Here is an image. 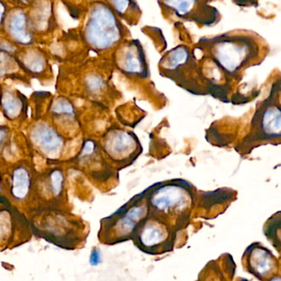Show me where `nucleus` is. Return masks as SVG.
<instances>
[{
  "instance_id": "nucleus-1",
  "label": "nucleus",
  "mask_w": 281,
  "mask_h": 281,
  "mask_svg": "<svg viewBox=\"0 0 281 281\" xmlns=\"http://www.w3.org/2000/svg\"><path fill=\"white\" fill-rule=\"evenodd\" d=\"M78 33L86 48L100 55L111 54L132 37L128 26L103 0L88 1Z\"/></svg>"
},
{
  "instance_id": "nucleus-2",
  "label": "nucleus",
  "mask_w": 281,
  "mask_h": 281,
  "mask_svg": "<svg viewBox=\"0 0 281 281\" xmlns=\"http://www.w3.org/2000/svg\"><path fill=\"white\" fill-rule=\"evenodd\" d=\"M194 47L237 83L242 78L243 71L257 63L258 58L255 50L245 42L226 34L200 38Z\"/></svg>"
},
{
  "instance_id": "nucleus-3",
  "label": "nucleus",
  "mask_w": 281,
  "mask_h": 281,
  "mask_svg": "<svg viewBox=\"0 0 281 281\" xmlns=\"http://www.w3.org/2000/svg\"><path fill=\"white\" fill-rule=\"evenodd\" d=\"M266 145H281V107L268 96L257 103L248 130L235 150L245 156Z\"/></svg>"
},
{
  "instance_id": "nucleus-4",
  "label": "nucleus",
  "mask_w": 281,
  "mask_h": 281,
  "mask_svg": "<svg viewBox=\"0 0 281 281\" xmlns=\"http://www.w3.org/2000/svg\"><path fill=\"white\" fill-rule=\"evenodd\" d=\"M159 10L173 24L190 22L199 28L213 26L220 21L218 10L200 0H158Z\"/></svg>"
},
{
  "instance_id": "nucleus-5",
  "label": "nucleus",
  "mask_w": 281,
  "mask_h": 281,
  "mask_svg": "<svg viewBox=\"0 0 281 281\" xmlns=\"http://www.w3.org/2000/svg\"><path fill=\"white\" fill-rule=\"evenodd\" d=\"M118 69L129 76H143L148 72L146 53L139 39L129 38L111 53Z\"/></svg>"
},
{
  "instance_id": "nucleus-6",
  "label": "nucleus",
  "mask_w": 281,
  "mask_h": 281,
  "mask_svg": "<svg viewBox=\"0 0 281 281\" xmlns=\"http://www.w3.org/2000/svg\"><path fill=\"white\" fill-rule=\"evenodd\" d=\"M5 32L14 44L30 46L35 42V34L28 13L22 7L12 9L8 13L5 22Z\"/></svg>"
},
{
  "instance_id": "nucleus-7",
  "label": "nucleus",
  "mask_w": 281,
  "mask_h": 281,
  "mask_svg": "<svg viewBox=\"0 0 281 281\" xmlns=\"http://www.w3.org/2000/svg\"><path fill=\"white\" fill-rule=\"evenodd\" d=\"M29 14L34 32L46 35L57 27L55 0H34Z\"/></svg>"
},
{
  "instance_id": "nucleus-8",
  "label": "nucleus",
  "mask_w": 281,
  "mask_h": 281,
  "mask_svg": "<svg viewBox=\"0 0 281 281\" xmlns=\"http://www.w3.org/2000/svg\"><path fill=\"white\" fill-rule=\"evenodd\" d=\"M31 138L39 150L50 158H56L63 149V140L61 136L52 127L45 123H39L33 127Z\"/></svg>"
},
{
  "instance_id": "nucleus-9",
  "label": "nucleus",
  "mask_w": 281,
  "mask_h": 281,
  "mask_svg": "<svg viewBox=\"0 0 281 281\" xmlns=\"http://www.w3.org/2000/svg\"><path fill=\"white\" fill-rule=\"evenodd\" d=\"M248 268L253 275L259 279H266L272 275L276 267L275 258L268 249L255 244L249 249L247 256Z\"/></svg>"
},
{
  "instance_id": "nucleus-10",
  "label": "nucleus",
  "mask_w": 281,
  "mask_h": 281,
  "mask_svg": "<svg viewBox=\"0 0 281 281\" xmlns=\"http://www.w3.org/2000/svg\"><path fill=\"white\" fill-rule=\"evenodd\" d=\"M127 26H136L142 19V11L137 0H103Z\"/></svg>"
},
{
  "instance_id": "nucleus-11",
  "label": "nucleus",
  "mask_w": 281,
  "mask_h": 281,
  "mask_svg": "<svg viewBox=\"0 0 281 281\" xmlns=\"http://www.w3.org/2000/svg\"><path fill=\"white\" fill-rule=\"evenodd\" d=\"M183 200L184 194L181 188L176 186H166L153 195L151 203L158 211L168 212L180 205Z\"/></svg>"
},
{
  "instance_id": "nucleus-12",
  "label": "nucleus",
  "mask_w": 281,
  "mask_h": 281,
  "mask_svg": "<svg viewBox=\"0 0 281 281\" xmlns=\"http://www.w3.org/2000/svg\"><path fill=\"white\" fill-rule=\"evenodd\" d=\"M31 175L24 167H18L13 172L11 194L16 200H24L31 189Z\"/></svg>"
},
{
  "instance_id": "nucleus-13",
  "label": "nucleus",
  "mask_w": 281,
  "mask_h": 281,
  "mask_svg": "<svg viewBox=\"0 0 281 281\" xmlns=\"http://www.w3.org/2000/svg\"><path fill=\"white\" fill-rule=\"evenodd\" d=\"M166 233L160 225L148 223L142 227L139 234V243L142 248L153 249L166 240Z\"/></svg>"
},
{
  "instance_id": "nucleus-14",
  "label": "nucleus",
  "mask_w": 281,
  "mask_h": 281,
  "mask_svg": "<svg viewBox=\"0 0 281 281\" xmlns=\"http://www.w3.org/2000/svg\"><path fill=\"white\" fill-rule=\"evenodd\" d=\"M135 146L134 139L129 133L125 132H118L111 136L107 142V149L111 155L118 156L125 155L133 150Z\"/></svg>"
},
{
  "instance_id": "nucleus-15",
  "label": "nucleus",
  "mask_w": 281,
  "mask_h": 281,
  "mask_svg": "<svg viewBox=\"0 0 281 281\" xmlns=\"http://www.w3.org/2000/svg\"><path fill=\"white\" fill-rule=\"evenodd\" d=\"M146 214L143 207H132L117 223V230L121 236L129 234L134 230Z\"/></svg>"
},
{
  "instance_id": "nucleus-16",
  "label": "nucleus",
  "mask_w": 281,
  "mask_h": 281,
  "mask_svg": "<svg viewBox=\"0 0 281 281\" xmlns=\"http://www.w3.org/2000/svg\"><path fill=\"white\" fill-rule=\"evenodd\" d=\"M22 65L32 74H42L46 69L47 60L43 53L36 49L25 52L21 58Z\"/></svg>"
},
{
  "instance_id": "nucleus-17",
  "label": "nucleus",
  "mask_w": 281,
  "mask_h": 281,
  "mask_svg": "<svg viewBox=\"0 0 281 281\" xmlns=\"http://www.w3.org/2000/svg\"><path fill=\"white\" fill-rule=\"evenodd\" d=\"M0 105L7 118L15 119L19 117L23 109L21 99L11 91H5L0 96Z\"/></svg>"
},
{
  "instance_id": "nucleus-18",
  "label": "nucleus",
  "mask_w": 281,
  "mask_h": 281,
  "mask_svg": "<svg viewBox=\"0 0 281 281\" xmlns=\"http://www.w3.org/2000/svg\"><path fill=\"white\" fill-rule=\"evenodd\" d=\"M264 231L268 239L275 244V246H281V212L274 214L266 221Z\"/></svg>"
},
{
  "instance_id": "nucleus-19",
  "label": "nucleus",
  "mask_w": 281,
  "mask_h": 281,
  "mask_svg": "<svg viewBox=\"0 0 281 281\" xmlns=\"http://www.w3.org/2000/svg\"><path fill=\"white\" fill-rule=\"evenodd\" d=\"M52 112L57 115L67 116L71 118L74 116V107L68 100L59 98L53 104Z\"/></svg>"
},
{
  "instance_id": "nucleus-20",
  "label": "nucleus",
  "mask_w": 281,
  "mask_h": 281,
  "mask_svg": "<svg viewBox=\"0 0 281 281\" xmlns=\"http://www.w3.org/2000/svg\"><path fill=\"white\" fill-rule=\"evenodd\" d=\"M17 63L10 53L0 52V78L13 72Z\"/></svg>"
},
{
  "instance_id": "nucleus-21",
  "label": "nucleus",
  "mask_w": 281,
  "mask_h": 281,
  "mask_svg": "<svg viewBox=\"0 0 281 281\" xmlns=\"http://www.w3.org/2000/svg\"><path fill=\"white\" fill-rule=\"evenodd\" d=\"M63 186V175L60 170H54L50 175V187L53 193L58 196L62 192Z\"/></svg>"
},
{
  "instance_id": "nucleus-22",
  "label": "nucleus",
  "mask_w": 281,
  "mask_h": 281,
  "mask_svg": "<svg viewBox=\"0 0 281 281\" xmlns=\"http://www.w3.org/2000/svg\"><path fill=\"white\" fill-rule=\"evenodd\" d=\"M267 96L281 107V75L276 76L270 85Z\"/></svg>"
},
{
  "instance_id": "nucleus-23",
  "label": "nucleus",
  "mask_w": 281,
  "mask_h": 281,
  "mask_svg": "<svg viewBox=\"0 0 281 281\" xmlns=\"http://www.w3.org/2000/svg\"><path fill=\"white\" fill-rule=\"evenodd\" d=\"M88 88L92 92H98L104 85L102 78L97 74H90L88 76Z\"/></svg>"
},
{
  "instance_id": "nucleus-24",
  "label": "nucleus",
  "mask_w": 281,
  "mask_h": 281,
  "mask_svg": "<svg viewBox=\"0 0 281 281\" xmlns=\"http://www.w3.org/2000/svg\"><path fill=\"white\" fill-rule=\"evenodd\" d=\"M17 50L16 45L11 41L0 38V52H7L13 54Z\"/></svg>"
},
{
  "instance_id": "nucleus-25",
  "label": "nucleus",
  "mask_w": 281,
  "mask_h": 281,
  "mask_svg": "<svg viewBox=\"0 0 281 281\" xmlns=\"http://www.w3.org/2000/svg\"><path fill=\"white\" fill-rule=\"evenodd\" d=\"M8 7L5 0H0V29L5 26V20L8 15Z\"/></svg>"
},
{
  "instance_id": "nucleus-26",
  "label": "nucleus",
  "mask_w": 281,
  "mask_h": 281,
  "mask_svg": "<svg viewBox=\"0 0 281 281\" xmlns=\"http://www.w3.org/2000/svg\"><path fill=\"white\" fill-rule=\"evenodd\" d=\"M102 261V257H101V253L98 249H94L92 251L91 257H90V263L92 266H97Z\"/></svg>"
},
{
  "instance_id": "nucleus-27",
  "label": "nucleus",
  "mask_w": 281,
  "mask_h": 281,
  "mask_svg": "<svg viewBox=\"0 0 281 281\" xmlns=\"http://www.w3.org/2000/svg\"><path fill=\"white\" fill-rule=\"evenodd\" d=\"M33 1L34 0H13V2H15L18 5V7L28 6V5L31 6Z\"/></svg>"
},
{
  "instance_id": "nucleus-28",
  "label": "nucleus",
  "mask_w": 281,
  "mask_h": 281,
  "mask_svg": "<svg viewBox=\"0 0 281 281\" xmlns=\"http://www.w3.org/2000/svg\"><path fill=\"white\" fill-rule=\"evenodd\" d=\"M6 136V130L3 128H0V144L2 143Z\"/></svg>"
},
{
  "instance_id": "nucleus-29",
  "label": "nucleus",
  "mask_w": 281,
  "mask_h": 281,
  "mask_svg": "<svg viewBox=\"0 0 281 281\" xmlns=\"http://www.w3.org/2000/svg\"><path fill=\"white\" fill-rule=\"evenodd\" d=\"M268 281H281V276L274 275V276L270 277Z\"/></svg>"
},
{
  "instance_id": "nucleus-30",
  "label": "nucleus",
  "mask_w": 281,
  "mask_h": 281,
  "mask_svg": "<svg viewBox=\"0 0 281 281\" xmlns=\"http://www.w3.org/2000/svg\"><path fill=\"white\" fill-rule=\"evenodd\" d=\"M200 1H203V2L206 3V4H211V3L212 2V1H214V0H200Z\"/></svg>"
}]
</instances>
